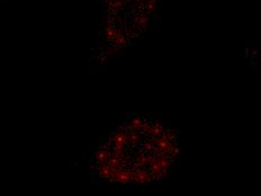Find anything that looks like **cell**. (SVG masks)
Instances as JSON below:
<instances>
[{
	"mask_svg": "<svg viewBox=\"0 0 261 196\" xmlns=\"http://www.w3.org/2000/svg\"><path fill=\"white\" fill-rule=\"evenodd\" d=\"M179 154V134L148 115L128 117L98 144L92 174L105 182L150 185L166 179Z\"/></svg>",
	"mask_w": 261,
	"mask_h": 196,
	"instance_id": "cell-1",
	"label": "cell"
},
{
	"mask_svg": "<svg viewBox=\"0 0 261 196\" xmlns=\"http://www.w3.org/2000/svg\"><path fill=\"white\" fill-rule=\"evenodd\" d=\"M0 116H2V113H0Z\"/></svg>",
	"mask_w": 261,
	"mask_h": 196,
	"instance_id": "cell-2",
	"label": "cell"
}]
</instances>
